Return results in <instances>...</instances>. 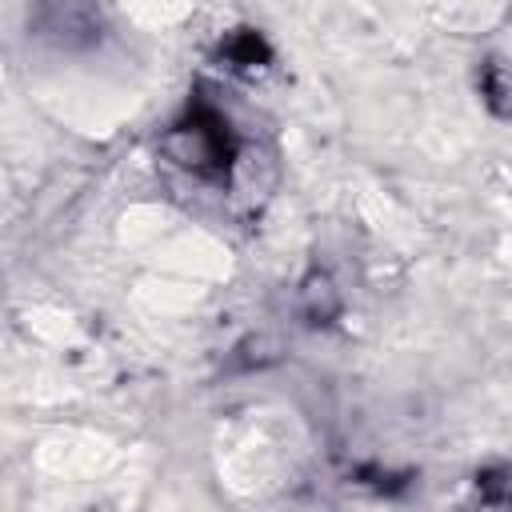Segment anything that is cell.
Masks as SVG:
<instances>
[{
  "label": "cell",
  "instance_id": "6da1fadb",
  "mask_svg": "<svg viewBox=\"0 0 512 512\" xmlns=\"http://www.w3.org/2000/svg\"><path fill=\"white\" fill-rule=\"evenodd\" d=\"M172 152L184 168H192L200 176H224L232 140L212 112H200V116H192V124H180L172 132Z\"/></svg>",
  "mask_w": 512,
  "mask_h": 512
}]
</instances>
